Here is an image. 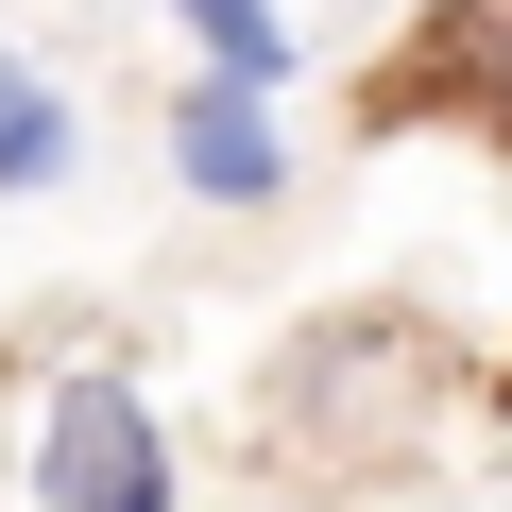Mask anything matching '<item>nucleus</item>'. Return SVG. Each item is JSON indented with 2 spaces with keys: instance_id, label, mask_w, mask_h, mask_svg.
Returning a JSON list of instances; mask_svg holds the SVG:
<instances>
[{
  "instance_id": "nucleus-1",
  "label": "nucleus",
  "mask_w": 512,
  "mask_h": 512,
  "mask_svg": "<svg viewBox=\"0 0 512 512\" xmlns=\"http://www.w3.org/2000/svg\"><path fill=\"white\" fill-rule=\"evenodd\" d=\"M35 512H171V444L137 410V376H69L52 444H35Z\"/></svg>"
},
{
  "instance_id": "nucleus-2",
  "label": "nucleus",
  "mask_w": 512,
  "mask_h": 512,
  "mask_svg": "<svg viewBox=\"0 0 512 512\" xmlns=\"http://www.w3.org/2000/svg\"><path fill=\"white\" fill-rule=\"evenodd\" d=\"M171 154H188V188H205V205H274V188H291L274 103H256V86H188V103H171Z\"/></svg>"
},
{
  "instance_id": "nucleus-3",
  "label": "nucleus",
  "mask_w": 512,
  "mask_h": 512,
  "mask_svg": "<svg viewBox=\"0 0 512 512\" xmlns=\"http://www.w3.org/2000/svg\"><path fill=\"white\" fill-rule=\"evenodd\" d=\"M52 171H69V103L35 52H0V188H52Z\"/></svg>"
},
{
  "instance_id": "nucleus-4",
  "label": "nucleus",
  "mask_w": 512,
  "mask_h": 512,
  "mask_svg": "<svg viewBox=\"0 0 512 512\" xmlns=\"http://www.w3.org/2000/svg\"><path fill=\"white\" fill-rule=\"evenodd\" d=\"M171 18L205 35V86H274V69H291V35H274V0H171Z\"/></svg>"
}]
</instances>
